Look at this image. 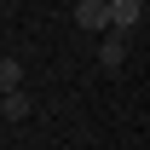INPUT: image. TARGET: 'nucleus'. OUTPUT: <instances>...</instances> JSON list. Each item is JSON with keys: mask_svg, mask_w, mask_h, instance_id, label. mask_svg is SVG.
Here are the masks:
<instances>
[{"mask_svg": "<svg viewBox=\"0 0 150 150\" xmlns=\"http://www.w3.org/2000/svg\"><path fill=\"white\" fill-rule=\"evenodd\" d=\"M75 23L98 35V29H110V0H75Z\"/></svg>", "mask_w": 150, "mask_h": 150, "instance_id": "1", "label": "nucleus"}, {"mask_svg": "<svg viewBox=\"0 0 150 150\" xmlns=\"http://www.w3.org/2000/svg\"><path fill=\"white\" fill-rule=\"evenodd\" d=\"M121 58H127V35H121V29H104V40H98V64H104V69H121Z\"/></svg>", "mask_w": 150, "mask_h": 150, "instance_id": "2", "label": "nucleus"}, {"mask_svg": "<svg viewBox=\"0 0 150 150\" xmlns=\"http://www.w3.org/2000/svg\"><path fill=\"white\" fill-rule=\"evenodd\" d=\"M139 18H144V0H110V29H121V35H127Z\"/></svg>", "mask_w": 150, "mask_h": 150, "instance_id": "3", "label": "nucleus"}, {"mask_svg": "<svg viewBox=\"0 0 150 150\" xmlns=\"http://www.w3.org/2000/svg\"><path fill=\"white\" fill-rule=\"evenodd\" d=\"M18 81H23V64H18V58H0V98L18 93Z\"/></svg>", "mask_w": 150, "mask_h": 150, "instance_id": "4", "label": "nucleus"}, {"mask_svg": "<svg viewBox=\"0 0 150 150\" xmlns=\"http://www.w3.org/2000/svg\"><path fill=\"white\" fill-rule=\"evenodd\" d=\"M0 110L12 115V121H23V115H29V98H23V93H6V98H0Z\"/></svg>", "mask_w": 150, "mask_h": 150, "instance_id": "5", "label": "nucleus"}]
</instances>
